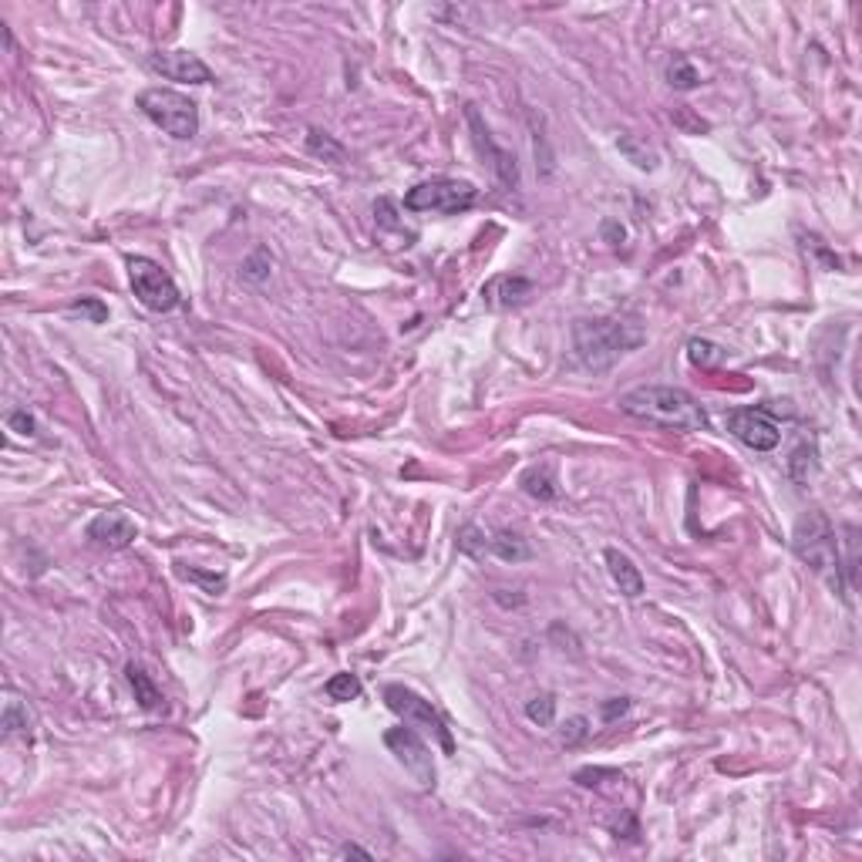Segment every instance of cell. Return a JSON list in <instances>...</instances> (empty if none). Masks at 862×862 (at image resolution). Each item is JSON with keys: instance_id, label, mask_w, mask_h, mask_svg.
I'll use <instances>...</instances> for the list:
<instances>
[{"instance_id": "1", "label": "cell", "mask_w": 862, "mask_h": 862, "mask_svg": "<svg viewBox=\"0 0 862 862\" xmlns=\"http://www.w3.org/2000/svg\"><path fill=\"white\" fill-rule=\"evenodd\" d=\"M647 341L641 323L623 317H580L573 321V347L586 371H610L620 357H627Z\"/></svg>"}, {"instance_id": "2", "label": "cell", "mask_w": 862, "mask_h": 862, "mask_svg": "<svg viewBox=\"0 0 862 862\" xmlns=\"http://www.w3.org/2000/svg\"><path fill=\"white\" fill-rule=\"evenodd\" d=\"M620 411L631 415L637 421L657 425V428L671 431H704L708 428V415L697 405L684 387H667V385H643L633 387L620 398Z\"/></svg>"}, {"instance_id": "3", "label": "cell", "mask_w": 862, "mask_h": 862, "mask_svg": "<svg viewBox=\"0 0 862 862\" xmlns=\"http://www.w3.org/2000/svg\"><path fill=\"white\" fill-rule=\"evenodd\" d=\"M792 549H795L798 559H802L812 573L822 576L836 593L849 597L852 590H849V580H846V566H842L839 539H836L832 522L826 519L822 512H808V516L798 519L795 532H792Z\"/></svg>"}, {"instance_id": "4", "label": "cell", "mask_w": 862, "mask_h": 862, "mask_svg": "<svg viewBox=\"0 0 862 862\" xmlns=\"http://www.w3.org/2000/svg\"><path fill=\"white\" fill-rule=\"evenodd\" d=\"M139 108L152 125H159L166 135L189 142L200 135V105L172 88H145L139 95Z\"/></svg>"}, {"instance_id": "5", "label": "cell", "mask_w": 862, "mask_h": 862, "mask_svg": "<svg viewBox=\"0 0 862 862\" xmlns=\"http://www.w3.org/2000/svg\"><path fill=\"white\" fill-rule=\"evenodd\" d=\"M478 202V189L462 179H428L408 189L405 210L411 212H435V216H458L472 210Z\"/></svg>"}, {"instance_id": "6", "label": "cell", "mask_w": 862, "mask_h": 862, "mask_svg": "<svg viewBox=\"0 0 862 862\" xmlns=\"http://www.w3.org/2000/svg\"><path fill=\"white\" fill-rule=\"evenodd\" d=\"M125 266H128L132 293L139 297L142 307L155 310V313H169V310H176L179 303H182L176 280L169 277L155 260H149V256H128Z\"/></svg>"}, {"instance_id": "7", "label": "cell", "mask_w": 862, "mask_h": 862, "mask_svg": "<svg viewBox=\"0 0 862 862\" xmlns=\"http://www.w3.org/2000/svg\"><path fill=\"white\" fill-rule=\"evenodd\" d=\"M385 701H387V708L395 711L398 718H405V724H411V728H425L431 738L442 744L445 752L448 754L455 752L452 731H448L442 714L431 708V701H425V697H418L415 691H408V687H401V684L385 687Z\"/></svg>"}, {"instance_id": "8", "label": "cell", "mask_w": 862, "mask_h": 862, "mask_svg": "<svg viewBox=\"0 0 862 862\" xmlns=\"http://www.w3.org/2000/svg\"><path fill=\"white\" fill-rule=\"evenodd\" d=\"M385 744L391 748V754H395V758L405 765V772H408L421 788H435V778H438V772H435L431 748L418 738V731L411 728V724L387 731Z\"/></svg>"}, {"instance_id": "9", "label": "cell", "mask_w": 862, "mask_h": 862, "mask_svg": "<svg viewBox=\"0 0 862 862\" xmlns=\"http://www.w3.org/2000/svg\"><path fill=\"white\" fill-rule=\"evenodd\" d=\"M728 431L741 445L754 452H772L782 442V425L765 408H734L728 411Z\"/></svg>"}, {"instance_id": "10", "label": "cell", "mask_w": 862, "mask_h": 862, "mask_svg": "<svg viewBox=\"0 0 862 862\" xmlns=\"http://www.w3.org/2000/svg\"><path fill=\"white\" fill-rule=\"evenodd\" d=\"M465 118H468V128H472V135H476L478 152L486 155V162L492 166L498 182H502L506 189H519V162H516V155L508 152V149H502V145H496V139H492V132H488V125L482 122V115H478L476 105L465 108Z\"/></svg>"}, {"instance_id": "11", "label": "cell", "mask_w": 862, "mask_h": 862, "mask_svg": "<svg viewBox=\"0 0 862 862\" xmlns=\"http://www.w3.org/2000/svg\"><path fill=\"white\" fill-rule=\"evenodd\" d=\"M149 65L162 77L182 81V85H210L212 81L210 65H206L200 55H192V51H155V55L149 57Z\"/></svg>"}, {"instance_id": "12", "label": "cell", "mask_w": 862, "mask_h": 862, "mask_svg": "<svg viewBox=\"0 0 862 862\" xmlns=\"http://www.w3.org/2000/svg\"><path fill=\"white\" fill-rule=\"evenodd\" d=\"M135 536H139V529L122 508H108V512H101L88 522V539L105 546V549H128Z\"/></svg>"}, {"instance_id": "13", "label": "cell", "mask_w": 862, "mask_h": 862, "mask_svg": "<svg viewBox=\"0 0 862 862\" xmlns=\"http://www.w3.org/2000/svg\"><path fill=\"white\" fill-rule=\"evenodd\" d=\"M532 297V283L526 277H512V273H502V277H492L482 287V300L488 307H519Z\"/></svg>"}, {"instance_id": "14", "label": "cell", "mask_w": 862, "mask_h": 862, "mask_svg": "<svg viewBox=\"0 0 862 862\" xmlns=\"http://www.w3.org/2000/svg\"><path fill=\"white\" fill-rule=\"evenodd\" d=\"M603 559H607V570H610V580L617 583V590L623 593L627 600H637L643 597V573L637 570V563H633L627 553H620V549H607L603 553Z\"/></svg>"}, {"instance_id": "15", "label": "cell", "mask_w": 862, "mask_h": 862, "mask_svg": "<svg viewBox=\"0 0 862 862\" xmlns=\"http://www.w3.org/2000/svg\"><path fill=\"white\" fill-rule=\"evenodd\" d=\"M34 721L37 718H34L31 704L17 694H7V701H4V714H0V728H4V734H31Z\"/></svg>"}, {"instance_id": "16", "label": "cell", "mask_w": 862, "mask_h": 862, "mask_svg": "<svg viewBox=\"0 0 862 862\" xmlns=\"http://www.w3.org/2000/svg\"><path fill=\"white\" fill-rule=\"evenodd\" d=\"M785 468H788V476L795 478L798 486H806L808 478L818 472V448H816V442H812V438H802V442L792 448V455H788Z\"/></svg>"}, {"instance_id": "17", "label": "cell", "mask_w": 862, "mask_h": 862, "mask_svg": "<svg viewBox=\"0 0 862 862\" xmlns=\"http://www.w3.org/2000/svg\"><path fill=\"white\" fill-rule=\"evenodd\" d=\"M488 549L498 556V559H506V563H522V559H529L532 549L529 542L522 539L519 532H496V536H488Z\"/></svg>"}, {"instance_id": "18", "label": "cell", "mask_w": 862, "mask_h": 862, "mask_svg": "<svg viewBox=\"0 0 862 862\" xmlns=\"http://www.w3.org/2000/svg\"><path fill=\"white\" fill-rule=\"evenodd\" d=\"M125 677H128V684H132L135 701H139L145 711H155L159 704H162V694H159V687H155L152 674H145V667H139V663H128V667H125Z\"/></svg>"}, {"instance_id": "19", "label": "cell", "mask_w": 862, "mask_h": 862, "mask_svg": "<svg viewBox=\"0 0 862 862\" xmlns=\"http://www.w3.org/2000/svg\"><path fill=\"white\" fill-rule=\"evenodd\" d=\"M617 149L620 155H627V162H633V166L643 169V172H653V169H657V152H653L643 139H637V135H620Z\"/></svg>"}, {"instance_id": "20", "label": "cell", "mask_w": 862, "mask_h": 862, "mask_svg": "<svg viewBox=\"0 0 862 862\" xmlns=\"http://www.w3.org/2000/svg\"><path fill=\"white\" fill-rule=\"evenodd\" d=\"M522 488L529 492L532 498H542V502H549V498H556V478H553V468L549 465H532L529 472L522 476Z\"/></svg>"}, {"instance_id": "21", "label": "cell", "mask_w": 862, "mask_h": 862, "mask_svg": "<svg viewBox=\"0 0 862 862\" xmlns=\"http://www.w3.org/2000/svg\"><path fill=\"white\" fill-rule=\"evenodd\" d=\"M307 152L317 155V159H323V162H334V166H341V162H347V152H344L341 142H334L331 135L321 132V128H310L307 132Z\"/></svg>"}, {"instance_id": "22", "label": "cell", "mask_w": 862, "mask_h": 862, "mask_svg": "<svg viewBox=\"0 0 862 862\" xmlns=\"http://www.w3.org/2000/svg\"><path fill=\"white\" fill-rule=\"evenodd\" d=\"M667 81H671L677 91H691V88H697V85H701V71H697V67L691 65L684 55H677L674 61L667 65Z\"/></svg>"}, {"instance_id": "23", "label": "cell", "mask_w": 862, "mask_h": 862, "mask_svg": "<svg viewBox=\"0 0 862 862\" xmlns=\"http://www.w3.org/2000/svg\"><path fill=\"white\" fill-rule=\"evenodd\" d=\"M721 357H724V351L714 341H704V337H691L687 341V361L694 367H714Z\"/></svg>"}, {"instance_id": "24", "label": "cell", "mask_w": 862, "mask_h": 862, "mask_svg": "<svg viewBox=\"0 0 862 862\" xmlns=\"http://www.w3.org/2000/svg\"><path fill=\"white\" fill-rule=\"evenodd\" d=\"M458 549H462L465 556H472V559H486V553H492V549H488L486 529H478L472 522L458 529Z\"/></svg>"}, {"instance_id": "25", "label": "cell", "mask_w": 862, "mask_h": 862, "mask_svg": "<svg viewBox=\"0 0 862 862\" xmlns=\"http://www.w3.org/2000/svg\"><path fill=\"white\" fill-rule=\"evenodd\" d=\"M323 691H327V697L331 701H354V697H361V681H357L354 674H334L327 684H323Z\"/></svg>"}, {"instance_id": "26", "label": "cell", "mask_w": 862, "mask_h": 862, "mask_svg": "<svg viewBox=\"0 0 862 862\" xmlns=\"http://www.w3.org/2000/svg\"><path fill=\"white\" fill-rule=\"evenodd\" d=\"M526 718L532 721V724H539V728H549L556 718V697L553 694H536L526 704Z\"/></svg>"}, {"instance_id": "27", "label": "cell", "mask_w": 862, "mask_h": 862, "mask_svg": "<svg viewBox=\"0 0 862 862\" xmlns=\"http://www.w3.org/2000/svg\"><path fill=\"white\" fill-rule=\"evenodd\" d=\"M586 738H590V721H586L583 714H573V718L563 721V728H559V741H563L566 748H576V744H583Z\"/></svg>"}, {"instance_id": "28", "label": "cell", "mask_w": 862, "mask_h": 862, "mask_svg": "<svg viewBox=\"0 0 862 862\" xmlns=\"http://www.w3.org/2000/svg\"><path fill=\"white\" fill-rule=\"evenodd\" d=\"M71 310H75V313H85V317H88L91 323H105V321H108V307H105V303H101L98 297H81V300H75V303H71Z\"/></svg>"}, {"instance_id": "29", "label": "cell", "mask_w": 862, "mask_h": 862, "mask_svg": "<svg viewBox=\"0 0 862 862\" xmlns=\"http://www.w3.org/2000/svg\"><path fill=\"white\" fill-rule=\"evenodd\" d=\"M243 277L253 280V283H260V280L270 277V256H266L263 250H256V253L243 263Z\"/></svg>"}, {"instance_id": "30", "label": "cell", "mask_w": 862, "mask_h": 862, "mask_svg": "<svg viewBox=\"0 0 862 862\" xmlns=\"http://www.w3.org/2000/svg\"><path fill=\"white\" fill-rule=\"evenodd\" d=\"M7 428L17 431V435H27V438H31L34 431H37V425H34V418L27 415V411H14V415H7Z\"/></svg>"}, {"instance_id": "31", "label": "cell", "mask_w": 862, "mask_h": 862, "mask_svg": "<svg viewBox=\"0 0 862 862\" xmlns=\"http://www.w3.org/2000/svg\"><path fill=\"white\" fill-rule=\"evenodd\" d=\"M627 711H631V701H627V697H613V701L603 704V721H617L623 718Z\"/></svg>"}, {"instance_id": "32", "label": "cell", "mask_w": 862, "mask_h": 862, "mask_svg": "<svg viewBox=\"0 0 862 862\" xmlns=\"http://www.w3.org/2000/svg\"><path fill=\"white\" fill-rule=\"evenodd\" d=\"M603 236H607L610 243H623V240H627V230H623L617 220H607L603 222Z\"/></svg>"}, {"instance_id": "33", "label": "cell", "mask_w": 862, "mask_h": 862, "mask_svg": "<svg viewBox=\"0 0 862 862\" xmlns=\"http://www.w3.org/2000/svg\"><path fill=\"white\" fill-rule=\"evenodd\" d=\"M341 856H361V859H371V852H364L361 846H344Z\"/></svg>"}]
</instances>
